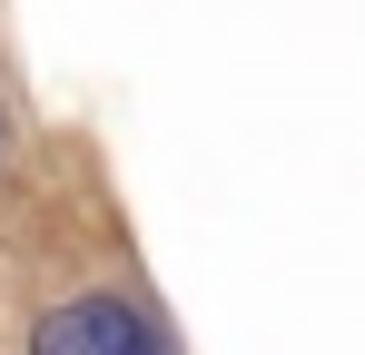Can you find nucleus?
<instances>
[{
	"label": "nucleus",
	"instance_id": "f257e3e1",
	"mask_svg": "<svg viewBox=\"0 0 365 355\" xmlns=\"http://www.w3.org/2000/svg\"><path fill=\"white\" fill-rule=\"evenodd\" d=\"M30 355H168V336L128 296H69L30 326Z\"/></svg>",
	"mask_w": 365,
	"mask_h": 355
}]
</instances>
